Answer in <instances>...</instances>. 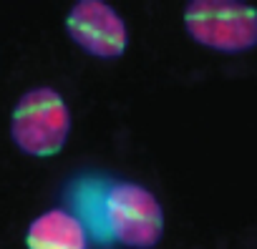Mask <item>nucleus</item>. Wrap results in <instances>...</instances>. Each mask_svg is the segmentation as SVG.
<instances>
[{"mask_svg": "<svg viewBox=\"0 0 257 249\" xmlns=\"http://www.w3.org/2000/svg\"><path fill=\"white\" fill-rule=\"evenodd\" d=\"M71 134V111L63 96L48 86L31 88L23 93L11 116V139L13 144L38 159L56 156Z\"/></svg>", "mask_w": 257, "mask_h": 249, "instance_id": "obj_1", "label": "nucleus"}, {"mask_svg": "<svg viewBox=\"0 0 257 249\" xmlns=\"http://www.w3.org/2000/svg\"><path fill=\"white\" fill-rule=\"evenodd\" d=\"M103 226L108 241L132 249H152L164 234V209L159 199L134 181L106 184Z\"/></svg>", "mask_w": 257, "mask_h": 249, "instance_id": "obj_2", "label": "nucleus"}, {"mask_svg": "<svg viewBox=\"0 0 257 249\" xmlns=\"http://www.w3.org/2000/svg\"><path fill=\"white\" fill-rule=\"evenodd\" d=\"M184 28L199 46L219 53L257 46V11L239 0H192L184 8Z\"/></svg>", "mask_w": 257, "mask_h": 249, "instance_id": "obj_3", "label": "nucleus"}, {"mask_svg": "<svg viewBox=\"0 0 257 249\" xmlns=\"http://www.w3.org/2000/svg\"><path fill=\"white\" fill-rule=\"evenodd\" d=\"M66 31L71 41L96 56V58H118L126 51L128 31L123 18L103 0H78L66 16Z\"/></svg>", "mask_w": 257, "mask_h": 249, "instance_id": "obj_4", "label": "nucleus"}, {"mask_svg": "<svg viewBox=\"0 0 257 249\" xmlns=\"http://www.w3.org/2000/svg\"><path fill=\"white\" fill-rule=\"evenodd\" d=\"M91 239L83 221L68 209H48L38 214L28 231V249H88Z\"/></svg>", "mask_w": 257, "mask_h": 249, "instance_id": "obj_5", "label": "nucleus"}, {"mask_svg": "<svg viewBox=\"0 0 257 249\" xmlns=\"http://www.w3.org/2000/svg\"><path fill=\"white\" fill-rule=\"evenodd\" d=\"M103 189L106 181L98 179H81L73 189H71V204H73V214L83 221L88 239L96 241L98 246H111L106 226H103Z\"/></svg>", "mask_w": 257, "mask_h": 249, "instance_id": "obj_6", "label": "nucleus"}]
</instances>
